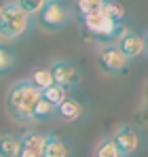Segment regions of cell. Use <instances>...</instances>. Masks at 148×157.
Returning <instances> with one entry per match:
<instances>
[{"instance_id": "obj_1", "label": "cell", "mask_w": 148, "mask_h": 157, "mask_svg": "<svg viewBox=\"0 0 148 157\" xmlns=\"http://www.w3.org/2000/svg\"><path fill=\"white\" fill-rule=\"evenodd\" d=\"M38 98H40V89H36L30 83V78L15 81L6 91V110L15 121L30 123V121H34L32 110L38 102Z\"/></svg>"}, {"instance_id": "obj_2", "label": "cell", "mask_w": 148, "mask_h": 157, "mask_svg": "<svg viewBox=\"0 0 148 157\" xmlns=\"http://www.w3.org/2000/svg\"><path fill=\"white\" fill-rule=\"evenodd\" d=\"M80 24L85 28L87 38H91L93 43H99V45H112V43H117L125 32H127L123 21H114V19H110L102 11L83 15L80 17Z\"/></svg>"}, {"instance_id": "obj_3", "label": "cell", "mask_w": 148, "mask_h": 157, "mask_svg": "<svg viewBox=\"0 0 148 157\" xmlns=\"http://www.w3.org/2000/svg\"><path fill=\"white\" fill-rule=\"evenodd\" d=\"M32 26V15L25 13L17 2H6L0 17V38L15 40L28 34Z\"/></svg>"}, {"instance_id": "obj_4", "label": "cell", "mask_w": 148, "mask_h": 157, "mask_svg": "<svg viewBox=\"0 0 148 157\" xmlns=\"http://www.w3.org/2000/svg\"><path fill=\"white\" fill-rule=\"evenodd\" d=\"M38 24L45 30H61L72 21V11L61 0H47V4L36 15Z\"/></svg>"}, {"instance_id": "obj_5", "label": "cell", "mask_w": 148, "mask_h": 157, "mask_svg": "<svg viewBox=\"0 0 148 157\" xmlns=\"http://www.w3.org/2000/svg\"><path fill=\"white\" fill-rule=\"evenodd\" d=\"M129 62L131 59L114 43L112 45H104L98 53V64L106 75H121V72H125L129 68Z\"/></svg>"}, {"instance_id": "obj_6", "label": "cell", "mask_w": 148, "mask_h": 157, "mask_svg": "<svg viewBox=\"0 0 148 157\" xmlns=\"http://www.w3.org/2000/svg\"><path fill=\"white\" fill-rule=\"evenodd\" d=\"M51 72H53V83L66 87V89H74L80 85L83 75L78 70V66L68 62V59H55L51 62Z\"/></svg>"}, {"instance_id": "obj_7", "label": "cell", "mask_w": 148, "mask_h": 157, "mask_svg": "<svg viewBox=\"0 0 148 157\" xmlns=\"http://www.w3.org/2000/svg\"><path fill=\"white\" fill-rule=\"evenodd\" d=\"M110 138L114 140V144H117L121 157H131L142 149V136H140V132L135 130V128H131V125H121V128H117V132H114Z\"/></svg>"}, {"instance_id": "obj_8", "label": "cell", "mask_w": 148, "mask_h": 157, "mask_svg": "<svg viewBox=\"0 0 148 157\" xmlns=\"http://www.w3.org/2000/svg\"><path fill=\"white\" fill-rule=\"evenodd\" d=\"M114 45H117L129 59H133V57H138V55L144 53V34L133 32V30H127Z\"/></svg>"}, {"instance_id": "obj_9", "label": "cell", "mask_w": 148, "mask_h": 157, "mask_svg": "<svg viewBox=\"0 0 148 157\" xmlns=\"http://www.w3.org/2000/svg\"><path fill=\"white\" fill-rule=\"evenodd\" d=\"M83 115H85L83 104H80L78 100L70 98V96L64 98L59 104L55 106V117H57L61 123H74V121H78Z\"/></svg>"}, {"instance_id": "obj_10", "label": "cell", "mask_w": 148, "mask_h": 157, "mask_svg": "<svg viewBox=\"0 0 148 157\" xmlns=\"http://www.w3.org/2000/svg\"><path fill=\"white\" fill-rule=\"evenodd\" d=\"M40 155H43V157H68V155H70V151H68L66 142L59 140L57 136H47Z\"/></svg>"}, {"instance_id": "obj_11", "label": "cell", "mask_w": 148, "mask_h": 157, "mask_svg": "<svg viewBox=\"0 0 148 157\" xmlns=\"http://www.w3.org/2000/svg\"><path fill=\"white\" fill-rule=\"evenodd\" d=\"M30 83L36 87V89H45V87H49L51 83H53V72H51V66H36V68H32V72H30Z\"/></svg>"}, {"instance_id": "obj_12", "label": "cell", "mask_w": 148, "mask_h": 157, "mask_svg": "<svg viewBox=\"0 0 148 157\" xmlns=\"http://www.w3.org/2000/svg\"><path fill=\"white\" fill-rule=\"evenodd\" d=\"M19 149H21V140L19 138L9 136V134L0 136V155L2 157H17Z\"/></svg>"}, {"instance_id": "obj_13", "label": "cell", "mask_w": 148, "mask_h": 157, "mask_svg": "<svg viewBox=\"0 0 148 157\" xmlns=\"http://www.w3.org/2000/svg\"><path fill=\"white\" fill-rule=\"evenodd\" d=\"M40 96H43L47 102H51L53 106H57L64 98H68V89L61 87V85H57V83H51L49 87H45V89L40 91Z\"/></svg>"}, {"instance_id": "obj_14", "label": "cell", "mask_w": 148, "mask_h": 157, "mask_svg": "<svg viewBox=\"0 0 148 157\" xmlns=\"http://www.w3.org/2000/svg\"><path fill=\"white\" fill-rule=\"evenodd\" d=\"M102 13H106V15H108L110 19H114V21H123L125 15H127L125 4L119 2V0H106L104 6H102Z\"/></svg>"}, {"instance_id": "obj_15", "label": "cell", "mask_w": 148, "mask_h": 157, "mask_svg": "<svg viewBox=\"0 0 148 157\" xmlns=\"http://www.w3.org/2000/svg\"><path fill=\"white\" fill-rule=\"evenodd\" d=\"M32 117H34V121H45V119H51V117H55V106L47 102L43 96L38 98V102L34 106V110H32Z\"/></svg>"}, {"instance_id": "obj_16", "label": "cell", "mask_w": 148, "mask_h": 157, "mask_svg": "<svg viewBox=\"0 0 148 157\" xmlns=\"http://www.w3.org/2000/svg\"><path fill=\"white\" fill-rule=\"evenodd\" d=\"M93 157H121V153H119L112 138H102L98 147L93 149Z\"/></svg>"}, {"instance_id": "obj_17", "label": "cell", "mask_w": 148, "mask_h": 157, "mask_svg": "<svg viewBox=\"0 0 148 157\" xmlns=\"http://www.w3.org/2000/svg\"><path fill=\"white\" fill-rule=\"evenodd\" d=\"M19 140H21V147H25V149L43 151L47 136H43V134H38V132H25L24 136H19Z\"/></svg>"}, {"instance_id": "obj_18", "label": "cell", "mask_w": 148, "mask_h": 157, "mask_svg": "<svg viewBox=\"0 0 148 157\" xmlns=\"http://www.w3.org/2000/svg\"><path fill=\"white\" fill-rule=\"evenodd\" d=\"M106 0H74V11L78 13V17L87 15V13H98L102 11Z\"/></svg>"}, {"instance_id": "obj_19", "label": "cell", "mask_w": 148, "mask_h": 157, "mask_svg": "<svg viewBox=\"0 0 148 157\" xmlns=\"http://www.w3.org/2000/svg\"><path fill=\"white\" fill-rule=\"evenodd\" d=\"M15 66H17V55L11 51L9 47L0 45V75H6V72H11Z\"/></svg>"}, {"instance_id": "obj_20", "label": "cell", "mask_w": 148, "mask_h": 157, "mask_svg": "<svg viewBox=\"0 0 148 157\" xmlns=\"http://www.w3.org/2000/svg\"><path fill=\"white\" fill-rule=\"evenodd\" d=\"M17 4L24 9L25 13H30V15H38L40 9L47 4V0H17Z\"/></svg>"}, {"instance_id": "obj_21", "label": "cell", "mask_w": 148, "mask_h": 157, "mask_svg": "<svg viewBox=\"0 0 148 157\" xmlns=\"http://www.w3.org/2000/svg\"><path fill=\"white\" fill-rule=\"evenodd\" d=\"M17 157H43V155H40V151H32V149L21 147V149H19V153H17Z\"/></svg>"}, {"instance_id": "obj_22", "label": "cell", "mask_w": 148, "mask_h": 157, "mask_svg": "<svg viewBox=\"0 0 148 157\" xmlns=\"http://www.w3.org/2000/svg\"><path fill=\"white\" fill-rule=\"evenodd\" d=\"M144 53H148V32L144 34Z\"/></svg>"}, {"instance_id": "obj_23", "label": "cell", "mask_w": 148, "mask_h": 157, "mask_svg": "<svg viewBox=\"0 0 148 157\" xmlns=\"http://www.w3.org/2000/svg\"><path fill=\"white\" fill-rule=\"evenodd\" d=\"M2 9H4V4H2V2H0V17H2Z\"/></svg>"}, {"instance_id": "obj_24", "label": "cell", "mask_w": 148, "mask_h": 157, "mask_svg": "<svg viewBox=\"0 0 148 157\" xmlns=\"http://www.w3.org/2000/svg\"><path fill=\"white\" fill-rule=\"evenodd\" d=\"M146 106H148V85H146Z\"/></svg>"}, {"instance_id": "obj_25", "label": "cell", "mask_w": 148, "mask_h": 157, "mask_svg": "<svg viewBox=\"0 0 148 157\" xmlns=\"http://www.w3.org/2000/svg\"><path fill=\"white\" fill-rule=\"evenodd\" d=\"M0 157H2V155H0Z\"/></svg>"}]
</instances>
